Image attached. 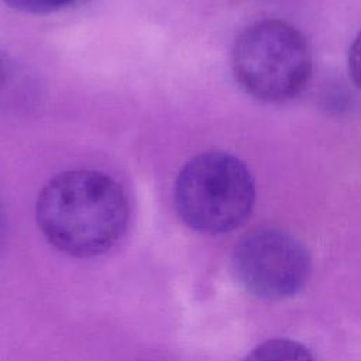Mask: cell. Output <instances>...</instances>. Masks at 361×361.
<instances>
[{"label":"cell","mask_w":361,"mask_h":361,"mask_svg":"<svg viewBox=\"0 0 361 361\" xmlns=\"http://www.w3.org/2000/svg\"><path fill=\"white\" fill-rule=\"evenodd\" d=\"M243 361H314V358L299 341L272 338L257 345Z\"/></svg>","instance_id":"5b68a950"},{"label":"cell","mask_w":361,"mask_h":361,"mask_svg":"<svg viewBox=\"0 0 361 361\" xmlns=\"http://www.w3.org/2000/svg\"><path fill=\"white\" fill-rule=\"evenodd\" d=\"M231 269L250 295L264 300H282L306 285L312 259L305 244L276 227H257L234 247Z\"/></svg>","instance_id":"277c9868"},{"label":"cell","mask_w":361,"mask_h":361,"mask_svg":"<svg viewBox=\"0 0 361 361\" xmlns=\"http://www.w3.org/2000/svg\"><path fill=\"white\" fill-rule=\"evenodd\" d=\"M347 66L351 80L361 90V31L357 34V37L350 45Z\"/></svg>","instance_id":"52a82bcc"},{"label":"cell","mask_w":361,"mask_h":361,"mask_svg":"<svg viewBox=\"0 0 361 361\" xmlns=\"http://www.w3.org/2000/svg\"><path fill=\"white\" fill-rule=\"evenodd\" d=\"M230 63L238 86L265 103L296 97L313 73L306 37L279 18H264L245 27L233 44Z\"/></svg>","instance_id":"7a4b0ae2"},{"label":"cell","mask_w":361,"mask_h":361,"mask_svg":"<svg viewBox=\"0 0 361 361\" xmlns=\"http://www.w3.org/2000/svg\"><path fill=\"white\" fill-rule=\"evenodd\" d=\"M10 8L30 14H49L80 6L90 0H1Z\"/></svg>","instance_id":"8992f818"},{"label":"cell","mask_w":361,"mask_h":361,"mask_svg":"<svg viewBox=\"0 0 361 361\" xmlns=\"http://www.w3.org/2000/svg\"><path fill=\"white\" fill-rule=\"evenodd\" d=\"M3 76H4V65H3V59L0 56V80L3 79Z\"/></svg>","instance_id":"9c48e42d"},{"label":"cell","mask_w":361,"mask_h":361,"mask_svg":"<svg viewBox=\"0 0 361 361\" xmlns=\"http://www.w3.org/2000/svg\"><path fill=\"white\" fill-rule=\"evenodd\" d=\"M3 230H4V219H3V213L0 210V240L3 237Z\"/></svg>","instance_id":"ba28073f"},{"label":"cell","mask_w":361,"mask_h":361,"mask_svg":"<svg viewBox=\"0 0 361 361\" xmlns=\"http://www.w3.org/2000/svg\"><path fill=\"white\" fill-rule=\"evenodd\" d=\"M35 220L45 240L58 251L90 258L107 252L124 235L130 203L124 188L109 173L71 169L42 186Z\"/></svg>","instance_id":"6da1fadb"},{"label":"cell","mask_w":361,"mask_h":361,"mask_svg":"<svg viewBox=\"0 0 361 361\" xmlns=\"http://www.w3.org/2000/svg\"><path fill=\"white\" fill-rule=\"evenodd\" d=\"M173 203L180 220L195 231L224 234L250 217L255 183L248 166L226 151L195 155L179 171Z\"/></svg>","instance_id":"3957f363"}]
</instances>
